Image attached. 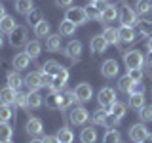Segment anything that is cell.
I'll list each match as a JSON object with an SVG mask.
<instances>
[{"instance_id":"obj_1","label":"cell","mask_w":152,"mask_h":143,"mask_svg":"<svg viewBox=\"0 0 152 143\" xmlns=\"http://www.w3.org/2000/svg\"><path fill=\"white\" fill-rule=\"evenodd\" d=\"M124 63H126L127 69H141L142 63H145V57L139 50H129L124 55Z\"/></svg>"},{"instance_id":"obj_2","label":"cell","mask_w":152,"mask_h":143,"mask_svg":"<svg viewBox=\"0 0 152 143\" xmlns=\"http://www.w3.org/2000/svg\"><path fill=\"white\" fill-rule=\"evenodd\" d=\"M97 101L104 111H110V107L116 103V92H114L112 88H103L97 95Z\"/></svg>"},{"instance_id":"obj_3","label":"cell","mask_w":152,"mask_h":143,"mask_svg":"<svg viewBox=\"0 0 152 143\" xmlns=\"http://www.w3.org/2000/svg\"><path fill=\"white\" fill-rule=\"evenodd\" d=\"M118 19H120L122 25H126V27H135L137 25V13H135V10L129 8V6H122L118 10Z\"/></svg>"},{"instance_id":"obj_4","label":"cell","mask_w":152,"mask_h":143,"mask_svg":"<svg viewBox=\"0 0 152 143\" xmlns=\"http://www.w3.org/2000/svg\"><path fill=\"white\" fill-rule=\"evenodd\" d=\"M27 29L25 27H15L12 32H10V44L13 48H21V46H27Z\"/></svg>"},{"instance_id":"obj_5","label":"cell","mask_w":152,"mask_h":143,"mask_svg":"<svg viewBox=\"0 0 152 143\" xmlns=\"http://www.w3.org/2000/svg\"><path fill=\"white\" fill-rule=\"evenodd\" d=\"M69 118H70L72 124H76V126H84V124L88 122V118H89V111L84 109V107H80V105H76V107L70 109Z\"/></svg>"},{"instance_id":"obj_6","label":"cell","mask_w":152,"mask_h":143,"mask_svg":"<svg viewBox=\"0 0 152 143\" xmlns=\"http://www.w3.org/2000/svg\"><path fill=\"white\" fill-rule=\"evenodd\" d=\"M65 19L66 21H72L76 27L78 25H84L88 21V15H86V10L84 8H69L65 13Z\"/></svg>"},{"instance_id":"obj_7","label":"cell","mask_w":152,"mask_h":143,"mask_svg":"<svg viewBox=\"0 0 152 143\" xmlns=\"http://www.w3.org/2000/svg\"><path fill=\"white\" fill-rule=\"evenodd\" d=\"M148 136H150V133H148V130H146L145 124H133V126L129 128V139L133 143H142Z\"/></svg>"},{"instance_id":"obj_8","label":"cell","mask_w":152,"mask_h":143,"mask_svg":"<svg viewBox=\"0 0 152 143\" xmlns=\"http://www.w3.org/2000/svg\"><path fill=\"white\" fill-rule=\"evenodd\" d=\"M74 95H76V99L78 101H89L91 99V95H93V88H91V84H88V82H80L78 86H76V90H74Z\"/></svg>"},{"instance_id":"obj_9","label":"cell","mask_w":152,"mask_h":143,"mask_svg":"<svg viewBox=\"0 0 152 143\" xmlns=\"http://www.w3.org/2000/svg\"><path fill=\"white\" fill-rule=\"evenodd\" d=\"M25 86H27V90H28V94L31 92H38V90L42 88V73H31V74H27V78H25Z\"/></svg>"},{"instance_id":"obj_10","label":"cell","mask_w":152,"mask_h":143,"mask_svg":"<svg viewBox=\"0 0 152 143\" xmlns=\"http://www.w3.org/2000/svg\"><path fill=\"white\" fill-rule=\"evenodd\" d=\"M65 55H69L72 61H78L82 55V42L80 40H70L65 48Z\"/></svg>"},{"instance_id":"obj_11","label":"cell","mask_w":152,"mask_h":143,"mask_svg":"<svg viewBox=\"0 0 152 143\" xmlns=\"http://www.w3.org/2000/svg\"><path fill=\"white\" fill-rule=\"evenodd\" d=\"M118 71H120V67H118L116 59H107L101 65V73H103L104 78H114V76L118 74Z\"/></svg>"},{"instance_id":"obj_12","label":"cell","mask_w":152,"mask_h":143,"mask_svg":"<svg viewBox=\"0 0 152 143\" xmlns=\"http://www.w3.org/2000/svg\"><path fill=\"white\" fill-rule=\"evenodd\" d=\"M66 80H69V71L63 67V69L53 76V86H51V90H53V92H61L66 86Z\"/></svg>"},{"instance_id":"obj_13","label":"cell","mask_w":152,"mask_h":143,"mask_svg":"<svg viewBox=\"0 0 152 143\" xmlns=\"http://www.w3.org/2000/svg\"><path fill=\"white\" fill-rule=\"evenodd\" d=\"M15 97H17V92L10 86L0 90V103L2 105H15Z\"/></svg>"},{"instance_id":"obj_14","label":"cell","mask_w":152,"mask_h":143,"mask_svg":"<svg viewBox=\"0 0 152 143\" xmlns=\"http://www.w3.org/2000/svg\"><path fill=\"white\" fill-rule=\"evenodd\" d=\"M72 103L78 105V99H76V95H74V90H65V92L61 94V105H59V111H65V109H69Z\"/></svg>"},{"instance_id":"obj_15","label":"cell","mask_w":152,"mask_h":143,"mask_svg":"<svg viewBox=\"0 0 152 143\" xmlns=\"http://www.w3.org/2000/svg\"><path fill=\"white\" fill-rule=\"evenodd\" d=\"M89 46H91V52H95V54H103V52H107L108 42H107V38L103 35H97V36L91 38V44Z\"/></svg>"},{"instance_id":"obj_16","label":"cell","mask_w":152,"mask_h":143,"mask_svg":"<svg viewBox=\"0 0 152 143\" xmlns=\"http://www.w3.org/2000/svg\"><path fill=\"white\" fill-rule=\"evenodd\" d=\"M27 132L31 133V136H40L42 132H44V126H42V120L40 118H36V116H32V118H28V122H27Z\"/></svg>"},{"instance_id":"obj_17","label":"cell","mask_w":152,"mask_h":143,"mask_svg":"<svg viewBox=\"0 0 152 143\" xmlns=\"http://www.w3.org/2000/svg\"><path fill=\"white\" fill-rule=\"evenodd\" d=\"M25 84V78H23L21 74L17 73V71H12V73H8V86L10 88H13L17 92L19 88H21V86Z\"/></svg>"},{"instance_id":"obj_18","label":"cell","mask_w":152,"mask_h":143,"mask_svg":"<svg viewBox=\"0 0 152 143\" xmlns=\"http://www.w3.org/2000/svg\"><path fill=\"white\" fill-rule=\"evenodd\" d=\"M28 63H31V55H28L27 52H21V54H17L15 57H13V67H15L17 71L27 69Z\"/></svg>"},{"instance_id":"obj_19","label":"cell","mask_w":152,"mask_h":143,"mask_svg":"<svg viewBox=\"0 0 152 143\" xmlns=\"http://www.w3.org/2000/svg\"><path fill=\"white\" fill-rule=\"evenodd\" d=\"M103 36L107 38V42H108V44H114V46H118V48H120V35H118V29L104 27Z\"/></svg>"},{"instance_id":"obj_20","label":"cell","mask_w":152,"mask_h":143,"mask_svg":"<svg viewBox=\"0 0 152 143\" xmlns=\"http://www.w3.org/2000/svg\"><path fill=\"white\" fill-rule=\"evenodd\" d=\"M15 10L21 15H28L34 10V2L32 0H15Z\"/></svg>"},{"instance_id":"obj_21","label":"cell","mask_w":152,"mask_h":143,"mask_svg":"<svg viewBox=\"0 0 152 143\" xmlns=\"http://www.w3.org/2000/svg\"><path fill=\"white\" fill-rule=\"evenodd\" d=\"M61 69H63V65H61V63H57L55 59H50V61H46V63L42 65V71H40V73H46V74L55 76Z\"/></svg>"},{"instance_id":"obj_22","label":"cell","mask_w":152,"mask_h":143,"mask_svg":"<svg viewBox=\"0 0 152 143\" xmlns=\"http://www.w3.org/2000/svg\"><path fill=\"white\" fill-rule=\"evenodd\" d=\"M55 139L59 141V143H72L74 133H72V130H70V128H59V130H57V133H55Z\"/></svg>"},{"instance_id":"obj_23","label":"cell","mask_w":152,"mask_h":143,"mask_svg":"<svg viewBox=\"0 0 152 143\" xmlns=\"http://www.w3.org/2000/svg\"><path fill=\"white\" fill-rule=\"evenodd\" d=\"M118 35H120V40H122V42H127V44L135 40V31H133V27L122 25L120 29H118Z\"/></svg>"},{"instance_id":"obj_24","label":"cell","mask_w":152,"mask_h":143,"mask_svg":"<svg viewBox=\"0 0 152 143\" xmlns=\"http://www.w3.org/2000/svg\"><path fill=\"white\" fill-rule=\"evenodd\" d=\"M80 141L82 143H95L97 141V132H95V128H84L82 133H80Z\"/></svg>"},{"instance_id":"obj_25","label":"cell","mask_w":152,"mask_h":143,"mask_svg":"<svg viewBox=\"0 0 152 143\" xmlns=\"http://www.w3.org/2000/svg\"><path fill=\"white\" fill-rule=\"evenodd\" d=\"M48 52H59L61 50V35H50L46 40Z\"/></svg>"},{"instance_id":"obj_26","label":"cell","mask_w":152,"mask_h":143,"mask_svg":"<svg viewBox=\"0 0 152 143\" xmlns=\"http://www.w3.org/2000/svg\"><path fill=\"white\" fill-rule=\"evenodd\" d=\"M116 17H118V10H116V6H112V4H107V8L103 10L101 21H103V23H107V21H114Z\"/></svg>"},{"instance_id":"obj_27","label":"cell","mask_w":152,"mask_h":143,"mask_svg":"<svg viewBox=\"0 0 152 143\" xmlns=\"http://www.w3.org/2000/svg\"><path fill=\"white\" fill-rule=\"evenodd\" d=\"M25 52L28 55H31V59H34V57L40 55V52H42V46H40V42L38 40H31V42H27V46H25Z\"/></svg>"},{"instance_id":"obj_28","label":"cell","mask_w":152,"mask_h":143,"mask_svg":"<svg viewBox=\"0 0 152 143\" xmlns=\"http://www.w3.org/2000/svg\"><path fill=\"white\" fill-rule=\"evenodd\" d=\"M76 32V25L72 21H61V25H59V35L61 36H72Z\"/></svg>"},{"instance_id":"obj_29","label":"cell","mask_w":152,"mask_h":143,"mask_svg":"<svg viewBox=\"0 0 152 143\" xmlns=\"http://www.w3.org/2000/svg\"><path fill=\"white\" fill-rule=\"evenodd\" d=\"M12 133H13V128L8 122H0V143L12 141Z\"/></svg>"},{"instance_id":"obj_30","label":"cell","mask_w":152,"mask_h":143,"mask_svg":"<svg viewBox=\"0 0 152 143\" xmlns=\"http://www.w3.org/2000/svg\"><path fill=\"white\" fill-rule=\"evenodd\" d=\"M42 101H44V97H42L38 92H31L28 94V109L27 111H31V109H40Z\"/></svg>"},{"instance_id":"obj_31","label":"cell","mask_w":152,"mask_h":143,"mask_svg":"<svg viewBox=\"0 0 152 143\" xmlns=\"http://www.w3.org/2000/svg\"><path fill=\"white\" fill-rule=\"evenodd\" d=\"M84 10H86V15H88V19H93V21H101L103 12L99 10L97 4H93V2H91V6H88V8H84Z\"/></svg>"},{"instance_id":"obj_32","label":"cell","mask_w":152,"mask_h":143,"mask_svg":"<svg viewBox=\"0 0 152 143\" xmlns=\"http://www.w3.org/2000/svg\"><path fill=\"white\" fill-rule=\"evenodd\" d=\"M50 29H51L50 23H48L46 19H42V21L34 27V35L40 36V38H46V36H50Z\"/></svg>"},{"instance_id":"obj_33","label":"cell","mask_w":152,"mask_h":143,"mask_svg":"<svg viewBox=\"0 0 152 143\" xmlns=\"http://www.w3.org/2000/svg\"><path fill=\"white\" fill-rule=\"evenodd\" d=\"M15 27H17V25H15V19H13L12 15H6L2 21H0V31H2V32H8V35H10V32H12Z\"/></svg>"},{"instance_id":"obj_34","label":"cell","mask_w":152,"mask_h":143,"mask_svg":"<svg viewBox=\"0 0 152 143\" xmlns=\"http://www.w3.org/2000/svg\"><path fill=\"white\" fill-rule=\"evenodd\" d=\"M107 114H108V111H104V109H99V111H95L93 116H91L93 124H95V126H107Z\"/></svg>"},{"instance_id":"obj_35","label":"cell","mask_w":152,"mask_h":143,"mask_svg":"<svg viewBox=\"0 0 152 143\" xmlns=\"http://www.w3.org/2000/svg\"><path fill=\"white\" fill-rule=\"evenodd\" d=\"M13 116V105H2L0 103V122H10Z\"/></svg>"},{"instance_id":"obj_36","label":"cell","mask_w":152,"mask_h":143,"mask_svg":"<svg viewBox=\"0 0 152 143\" xmlns=\"http://www.w3.org/2000/svg\"><path fill=\"white\" fill-rule=\"evenodd\" d=\"M129 107L133 111H141L145 107V95H129Z\"/></svg>"},{"instance_id":"obj_37","label":"cell","mask_w":152,"mask_h":143,"mask_svg":"<svg viewBox=\"0 0 152 143\" xmlns=\"http://www.w3.org/2000/svg\"><path fill=\"white\" fill-rule=\"evenodd\" d=\"M46 105L50 109H59V105H61V94H50V95H46Z\"/></svg>"},{"instance_id":"obj_38","label":"cell","mask_w":152,"mask_h":143,"mask_svg":"<svg viewBox=\"0 0 152 143\" xmlns=\"http://www.w3.org/2000/svg\"><path fill=\"white\" fill-rule=\"evenodd\" d=\"M150 10H152V2H150V0H137V10H135V13L145 15V13H148Z\"/></svg>"},{"instance_id":"obj_39","label":"cell","mask_w":152,"mask_h":143,"mask_svg":"<svg viewBox=\"0 0 152 143\" xmlns=\"http://www.w3.org/2000/svg\"><path fill=\"white\" fill-rule=\"evenodd\" d=\"M108 113H112L114 116H118V118L122 120L124 114H126V105H124L122 101H116V103H114L112 107H110V111H108Z\"/></svg>"},{"instance_id":"obj_40","label":"cell","mask_w":152,"mask_h":143,"mask_svg":"<svg viewBox=\"0 0 152 143\" xmlns=\"http://www.w3.org/2000/svg\"><path fill=\"white\" fill-rule=\"evenodd\" d=\"M103 143H120V132L118 130H108L103 137Z\"/></svg>"},{"instance_id":"obj_41","label":"cell","mask_w":152,"mask_h":143,"mask_svg":"<svg viewBox=\"0 0 152 143\" xmlns=\"http://www.w3.org/2000/svg\"><path fill=\"white\" fill-rule=\"evenodd\" d=\"M27 21L31 23L32 27H36L38 23L42 21V12H40V10H32V12H31V13L27 15Z\"/></svg>"},{"instance_id":"obj_42","label":"cell","mask_w":152,"mask_h":143,"mask_svg":"<svg viewBox=\"0 0 152 143\" xmlns=\"http://www.w3.org/2000/svg\"><path fill=\"white\" fill-rule=\"evenodd\" d=\"M131 84H133V80L126 74V76H122V78L118 80V90H120V92H129Z\"/></svg>"},{"instance_id":"obj_43","label":"cell","mask_w":152,"mask_h":143,"mask_svg":"<svg viewBox=\"0 0 152 143\" xmlns=\"http://www.w3.org/2000/svg\"><path fill=\"white\" fill-rule=\"evenodd\" d=\"M15 105H17V107H23V109H28V94H21V92H17Z\"/></svg>"},{"instance_id":"obj_44","label":"cell","mask_w":152,"mask_h":143,"mask_svg":"<svg viewBox=\"0 0 152 143\" xmlns=\"http://www.w3.org/2000/svg\"><path fill=\"white\" fill-rule=\"evenodd\" d=\"M127 76H129L133 82H141V80L145 78V73H142V69H129Z\"/></svg>"},{"instance_id":"obj_45","label":"cell","mask_w":152,"mask_h":143,"mask_svg":"<svg viewBox=\"0 0 152 143\" xmlns=\"http://www.w3.org/2000/svg\"><path fill=\"white\" fill-rule=\"evenodd\" d=\"M145 95V84L142 82H133L131 88H129V95Z\"/></svg>"},{"instance_id":"obj_46","label":"cell","mask_w":152,"mask_h":143,"mask_svg":"<svg viewBox=\"0 0 152 143\" xmlns=\"http://www.w3.org/2000/svg\"><path fill=\"white\" fill-rule=\"evenodd\" d=\"M139 116H141V120L142 122H150L152 120V107H142L141 111H139Z\"/></svg>"},{"instance_id":"obj_47","label":"cell","mask_w":152,"mask_h":143,"mask_svg":"<svg viewBox=\"0 0 152 143\" xmlns=\"http://www.w3.org/2000/svg\"><path fill=\"white\" fill-rule=\"evenodd\" d=\"M42 86H44V88H51V86H53V76L42 73Z\"/></svg>"},{"instance_id":"obj_48","label":"cell","mask_w":152,"mask_h":143,"mask_svg":"<svg viewBox=\"0 0 152 143\" xmlns=\"http://www.w3.org/2000/svg\"><path fill=\"white\" fill-rule=\"evenodd\" d=\"M118 122H120V118H118V116H114L112 113H108V114H107V126L114 128V126H116Z\"/></svg>"},{"instance_id":"obj_49","label":"cell","mask_w":152,"mask_h":143,"mask_svg":"<svg viewBox=\"0 0 152 143\" xmlns=\"http://www.w3.org/2000/svg\"><path fill=\"white\" fill-rule=\"evenodd\" d=\"M141 35L142 36H152V25H148V23H141Z\"/></svg>"},{"instance_id":"obj_50","label":"cell","mask_w":152,"mask_h":143,"mask_svg":"<svg viewBox=\"0 0 152 143\" xmlns=\"http://www.w3.org/2000/svg\"><path fill=\"white\" fill-rule=\"evenodd\" d=\"M55 4L59 8H66V6H70V4H72V0H55Z\"/></svg>"},{"instance_id":"obj_51","label":"cell","mask_w":152,"mask_h":143,"mask_svg":"<svg viewBox=\"0 0 152 143\" xmlns=\"http://www.w3.org/2000/svg\"><path fill=\"white\" fill-rule=\"evenodd\" d=\"M42 141H44V143H59V141L55 139V136H44V137H42Z\"/></svg>"},{"instance_id":"obj_52","label":"cell","mask_w":152,"mask_h":143,"mask_svg":"<svg viewBox=\"0 0 152 143\" xmlns=\"http://www.w3.org/2000/svg\"><path fill=\"white\" fill-rule=\"evenodd\" d=\"M4 17H6V10H4V6L0 4V21H2Z\"/></svg>"},{"instance_id":"obj_53","label":"cell","mask_w":152,"mask_h":143,"mask_svg":"<svg viewBox=\"0 0 152 143\" xmlns=\"http://www.w3.org/2000/svg\"><path fill=\"white\" fill-rule=\"evenodd\" d=\"M146 65H148V67H152V52L148 54V57H146Z\"/></svg>"},{"instance_id":"obj_54","label":"cell","mask_w":152,"mask_h":143,"mask_svg":"<svg viewBox=\"0 0 152 143\" xmlns=\"http://www.w3.org/2000/svg\"><path fill=\"white\" fill-rule=\"evenodd\" d=\"M146 46H148V50H150V52H152V36H150V38H148V42H146Z\"/></svg>"},{"instance_id":"obj_55","label":"cell","mask_w":152,"mask_h":143,"mask_svg":"<svg viewBox=\"0 0 152 143\" xmlns=\"http://www.w3.org/2000/svg\"><path fill=\"white\" fill-rule=\"evenodd\" d=\"M142 143H152V136H148V137H146V139L142 141Z\"/></svg>"},{"instance_id":"obj_56","label":"cell","mask_w":152,"mask_h":143,"mask_svg":"<svg viewBox=\"0 0 152 143\" xmlns=\"http://www.w3.org/2000/svg\"><path fill=\"white\" fill-rule=\"evenodd\" d=\"M31 143H44L42 139H31Z\"/></svg>"},{"instance_id":"obj_57","label":"cell","mask_w":152,"mask_h":143,"mask_svg":"<svg viewBox=\"0 0 152 143\" xmlns=\"http://www.w3.org/2000/svg\"><path fill=\"white\" fill-rule=\"evenodd\" d=\"M4 46V38H2V35H0V48Z\"/></svg>"},{"instance_id":"obj_58","label":"cell","mask_w":152,"mask_h":143,"mask_svg":"<svg viewBox=\"0 0 152 143\" xmlns=\"http://www.w3.org/2000/svg\"><path fill=\"white\" fill-rule=\"evenodd\" d=\"M93 4H99V2H104V0H91Z\"/></svg>"},{"instance_id":"obj_59","label":"cell","mask_w":152,"mask_h":143,"mask_svg":"<svg viewBox=\"0 0 152 143\" xmlns=\"http://www.w3.org/2000/svg\"><path fill=\"white\" fill-rule=\"evenodd\" d=\"M4 143H12V141H4Z\"/></svg>"}]
</instances>
